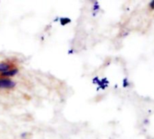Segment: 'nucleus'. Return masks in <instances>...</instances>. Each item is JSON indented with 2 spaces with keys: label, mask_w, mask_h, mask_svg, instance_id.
Wrapping results in <instances>:
<instances>
[{
  "label": "nucleus",
  "mask_w": 154,
  "mask_h": 139,
  "mask_svg": "<svg viewBox=\"0 0 154 139\" xmlns=\"http://www.w3.org/2000/svg\"><path fill=\"white\" fill-rule=\"evenodd\" d=\"M16 86V83L8 79V78H0V89L6 88V89H13Z\"/></svg>",
  "instance_id": "f257e3e1"
},
{
  "label": "nucleus",
  "mask_w": 154,
  "mask_h": 139,
  "mask_svg": "<svg viewBox=\"0 0 154 139\" xmlns=\"http://www.w3.org/2000/svg\"><path fill=\"white\" fill-rule=\"evenodd\" d=\"M17 73H18V69L17 68H14V69L8 70V71H7L5 72H2L0 75H1L2 78H8L9 79L10 77H13V76H15Z\"/></svg>",
  "instance_id": "f03ea898"
},
{
  "label": "nucleus",
  "mask_w": 154,
  "mask_h": 139,
  "mask_svg": "<svg viewBox=\"0 0 154 139\" xmlns=\"http://www.w3.org/2000/svg\"><path fill=\"white\" fill-rule=\"evenodd\" d=\"M10 67H11V64L8 62H0V73L8 71V70L11 69Z\"/></svg>",
  "instance_id": "7ed1b4c3"
},
{
  "label": "nucleus",
  "mask_w": 154,
  "mask_h": 139,
  "mask_svg": "<svg viewBox=\"0 0 154 139\" xmlns=\"http://www.w3.org/2000/svg\"><path fill=\"white\" fill-rule=\"evenodd\" d=\"M59 21H60V24L62 25H68L72 22V20L68 17H61L59 18Z\"/></svg>",
  "instance_id": "20e7f679"
},
{
  "label": "nucleus",
  "mask_w": 154,
  "mask_h": 139,
  "mask_svg": "<svg viewBox=\"0 0 154 139\" xmlns=\"http://www.w3.org/2000/svg\"><path fill=\"white\" fill-rule=\"evenodd\" d=\"M99 8H100V7H99V5H98V2H95V3H94V11H98Z\"/></svg>",
  "instance_id": "39448f33"
},
{
  "label": "nucleus",
  "mask_w": 154,
  "mask_h": 139,
  "mask_svg": "<svg viewBox=\"0 0 154 139\" xmlns=\"http://www.w3.org/2000/svg\"><path fill=\"white\" fill-rule=\"evenodd\" d=\"M128 85H129V84H128V80H127V79H124V80H123V87L126 88Z\"/></svg>",
  "instance_id": "423d86ee"
},
{
  "label": "nucleus",
  "mask_w": 154,
  "mask_h": 139,
  "mask_svg": "<svg viewBox=\"0 0 154 139\" xmlns=\"http://www.w3.org/2000/svg\"><path fill=\"white\" fill-rule=\"evenodd\" d=\"M149 7H150V8H151V9H154V0H153V1H151V2H150Z\"/></svg>",
  "instance_id": "0eeeda50"
}]
</instances>
